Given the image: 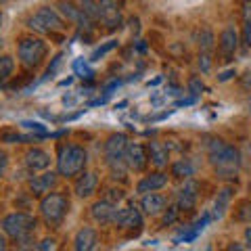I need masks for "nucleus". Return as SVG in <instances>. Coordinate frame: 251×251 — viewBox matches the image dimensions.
I'll return each instance as SVG.
<instances>
[{
  "label": "nucleus",
  "mask_w": 251,
  "mask_h": 251,
  "mask_svg": "<svg viewBox=\"0 0 251 251\" xmlns=\"http://www.w3.org/2000/svg\"><path fill=\"white\" fill-rule=\"evenodd\" d=\"M88 166V151L80 145H61L57 153V172L63 178L80 176Z\"/></svg>",
  "instance_id": "obj_2"
},
{
  "label": "nucleus",
  "mask_w": 251,
  "mask_h": 251,
  "mask_svg": "<svg viewBox=\"0 0 251 251\" xmlns=\"http://www.w3.org/2000/svg\"><path fill=\"white\" fill-rule=\"evenodd\" d=\"M214 42H216V38H214V31H211L209 27L199 29L197 44H199V50L201 52H211V50H214Z\"/></svg>",
  "instance_id": "obj_24"
},
{
  "label": "nucleus",
  "mask_w": 251,
  "mask_h": 251,
  "mask_svg": "<svg viewBox=\"0 0 251 251\" xmlns=\"http://www.w3.org/2000/svg\"><path fill=\"white\" fill-rule=\"evenodd\" d=\"M90 216H92L94 222L100 224V226L113 224L115 216H117V205L111 201H107V199H100L90 207Z\"/></svg>",
  "instance_id": "obj_14"
},
{
  "label": "nucleus",
  "mask_w": 251,
  "mask_h": 251,
  "mask_svg": "<svg viewBox=\"0 0 251 251\" xmlns=\"http://www.w3.org/2000/svg\"><path fill=\"white\" fill-rule=\"evenodd\" d=\"M0 140L6 145H17V143H25V140H31V136H21L17 130H11V128H6L0 132Z\"/></svg>",
  "instance_id": "obj_28"
},
{
  "label": "nucleus",
  "mask_w": 251,
  "mask_h": 251,
  "mask_svg": "<svg viewBox=\"0 0 251 251\" xmlns=\"http://www.w3.org/2000/svg\"><path fill=\"white\" fill-rule=\"evenodd\" d=\"M234 220L243 224H251V201L245 199L241 201L237 207H234Z\"/></svg>",
  "instance_id": "obj_27"
},
{
  "label": "nucleus",
  "mask_w": 251,
  "mask_h": 251,
  "mask_svg": "<svg viewBox=\"0 0 251 251\" xmlns=\"http://www.w3.org/2000/svg\"><path fill=\"white\" fill-rule=\"evenodd\" d=\"M249 111H251V99H249Z\"/></svg>",
  "instance_id": "obj_44"
},
{
  "label": "nucleus",
  "mask_w": 251,
  "mask_h": 251,
  "mask_svg": "<svg viewBox=\"0 0 251 251\" xmlns=\"http://www.w3.org/2000/svg\"><path fill=\"white\" fill-rule=\"evenodd\" d=\"M218 49H220V54L224 57V61H230L234 57V52L239 49V34L232 25L222 29V34L218 38Z\"/></svg>",
  "instance_id": "obj_15"
},
{
  "label": "nucleus",
  "mask_w": 251,
  "mask_h": 251,
  "mask_svg": "<svg viewBox=\"0 0 251 251\" xmlns=\"http://www.w3.org/2000/svg\"><path fill=\"white\" fill-rule=\"evenodd\" d=\"M0 2H6V0H0Z\"/></svg>",
  "instance_id": "obj_45"
},
{
  "label": "nucleus",
  "mask_w": 251,
  "mask_h": 251,
  "mask_svg": "<svg viewBox=\"0 0 251 251\" xmlns=\"http://www.w3.org/2000/svg\"><path fill=\"white\" fill-rule=\"evenodd\" d=\"M0 226H2V232L9 239L21 241V239H27V237H31V234L36 232L38 220L31 214H25V211H13V214L2 218Z\"/></svg>",
  "instance_id": "obj_6"
},
{
  "label": "nucleus",
  "mask_w": 251,
  "mask_h": 251,
  "mask_svg": "<svg viewBox=\"0 0 251 251\" xmlns=\"http://www.w3.org/2000/svg\"><path fill=\"white\" fill-rule=\"evenodd\" d=\"M97 243H99V234L94 228H90V226H84V228H80L75 232V237H74V247L77 251H90L97 247Z\"/></svg>",
  "instance_id": "obj_20"
},
{
  "label": "nucleus",
  "mask_w": 251,
  "mask_h": 251,
  "mask_svg": "<svg viewBox=\"0 0 251 251\" xmlns=\"http://www.w3.org/2000/svg\"><path fill=\"white\" fill-rule=\"evenodd\" d=\"M197 199H199V184L195 182L193 178H186L184 184L178 188L176 193V205L180 211H191L197 205Z\"/></svg>",
  "instance_id": "obj_11"
},
{
  "label": "nucleus",
  "mask_w": 251,
  "mask_h": 251,
  "mask_svg": "<svg viewBox=\"0 0 251 251\" xmlns=\"http://www.w3.org/2000/svg\"><path fill=\"white\" fill-rule=\"evenodd\" d=\"M147 149H149V161H151L157 170H163V168L168 166V161H170V151H168L166 145L153 140V143H149Z\"/></svg>",
  "instance_id": "obj_22"
},
{
  "label": "nucleus",
  "mask_w": 251,
  "mask_h": 251,
  "mask_svg": "<svg viewBox=\"0 0 251 251\" xmlns=\"http://www.w3.org/2000/svg\"><path fill=\"white\" fill-rule=\"evenodd\" d=\"M195 174V166L191 159H178L172 163V176H176L180 180H186Z\"/></svg>",
  "instance_id": "obj_23"
},
{
  "label": "nucleus",
  "mask_w": 251,
  "mask_h": 251,
  "mask_svg": "<svg viewBox=\"0 0 251 251\" xmlns=\"http://www.w3.org/2000/svg\"><path fill=\"white\" fill-rule=\"evenodd\" d=\"M0 27H2V13H0Z\"/></svg>",
  "instance_id": "obj_42"
},
{
  "label": "nucleus",
  "mask_w": 251,
  "mask_h": 251,
  "mask_svg": "<svg viewBox=\"0 0 251 251\" xmlns=\"http://www.w3.org/2000/svg\"><path fill=\"white\" fill-rule=\"evenodd\" d=\"M207 157L218 178H224V180L237 178L239 168H241V153L232 145L224 143L222 138H209Z\"/></svg>",
  "instance_id": "obj_1"
},
{
  "label": "nucleus",
  "mask_w": 251,
  "mask_h": 251,
  "mask_svg": "<svg viewBox=\"0 0 251 251\" xmlns=\"http://www.w3.org/2000/svg\"><path fill=\"white\" fill-rule=\"evenodd\" d=\"M117 228L122 230H132L138 232L143 228V209H138L136 205H126V207H117V216L113 222Z\"/></svg>",
  "instance_id": "obj_8"
},
{
  "label": "nucleus",
  "mask_w": 251,
  "mask_h": 251,
  "mask_svg": "<svg viewBox=\"0 0 251 251\" xmlns=\"http://www.w3.org/2000/svg\"><path fill=\"white\" fill-rule=\"evenodd\" d=\"M243 44L251 46V0L243 6Z\"/></svg>",
  "instance_id": "obj_25"
},
{
  "label": "nucleus",
  "mask_w": 251,
  "mask_h": 251,
  "mask_svg": "<svg viewBox=\"0 0 251 251\" xmlns=\"http://www.w3.org/2000/svg\"><path fill=\"white\" fill-rule=\"evenodd\" d=\"M36 249H40V251H49V249H57V241L54 239H42L40 243L36 245Z\"/></svg>",
  "instance_id": "obj_37"
},
{
  "label": "nucleus",
  "mask_w": 251,
  "mask_h": 251,
  "mask_svg": "<svg viewBox=\"0 0 251 251\" xmlns=\"http://www.w3.org/2000/svg\"><path fill=\"white\" fill-rule=\"evenodd\" d=\"M178 216H180V209H178V205H172V207L166 211V216H163V226L174 224L176 220H178Z\"/></svg>",
  "instance_id": "obj_33"
},
{
  "label": "nucleus",
  "mask_w": 251,
  "mask_h": 251,
  "mask_svg": "<svg viewBox=\"0 0 251 251\" xmlns=\"http://www.w3.org/2000/svg\"><path fill=\"white\" fill-rule=\"evenodd\" d=\"M6 245H9V241H6V234H4V232H0V251H4Z\"/></svg>",
  "instance_id": "obj_39"
},
{
  "label": "nucleus",
  "mask_w": 251,
  "mask_h": 251,
  "mask_svg": "<svg viewBox=\"0 0 251 251\" xmlns=\"http://www.w3.org/2000/svg\"><path fill=\"white\" fill-rule=\"evenodd\" d=\"M27 27L38 31V34H61V31H65V19H63V15L52 9V6H42V9H38L31 17L27 19Z\"/></svg>",
  "instance_id": "obj_7"
},
{
  "label": "nucleus",
  "mask_w": 251,
  "mask_h": 251,
  "mask_svg": "<svg viewBox=\"0 0 251 251\" xmlns=\"http://www.w3.org/2000/svg\"><path fill=\"white\" fill-rule=\"evenodd\" d=\"M128 136L117 132V134H111L105 140V147H103V153H105V163L111 170L113 178H124L126 170V147H128Z\"/></svg>",
  "instance_id": "obj_3"
},
{
  "label": "nucleus",
  "mask_w": 251,
  "mask_h": 251,
  "mask_svg": "<svg viewBox=\"0 0 251 251\" xmlns=\"http://www.w3.org/2000/svg\"><path fill=\"white\" fill-rule=\"evenodd\" d=\"M49 54V46L42 38H36V36H23L19 44H17V57L19 63L25 69H36L42 65V61L46 59Z\"/></svg>",
  "instance_id": "obj_5"
},
{
  "label": "nucleus",
  "mask_w": 251,
  "mask_h": 251,
  "mask_svg": "<svg viewBox=\"0 0 251 251\" xmlns=\"http://www.w3.org/2000/svg\"><path fill=\"white\" fill-rule=\"evenodd\" d=\"M199 67H201L203 74H207L209 69H211V57H209V52H199Z\"/></svg>",
  "instance_id": "obj_35"
},
{
  "label": "nucleus",
  "mask_w": 251,
  "mask_h": 251,
  "mask_svg": "<svg viewBox=\"0 0 251 251\" xmlns=\"http://www.w3.org/2000/svg\"><path fill=\"white\" fill-rule=\"evenodd\" d=\"M166 203H168V199L163 197V195H159V193H147V195H143V199H140V209H143V214L145 216H159L163 209H166Z\"/></svg>",
  "instance_id": "obj_19"
},
{
  "label": "nucleus",
  "mask_w": 251,
  "mask_h": 251,
  "mask_svg": "<svg viewBox=\"0 0 251 251\" xmlns=\"http://www.w3.org/2000/svg\"><path fill=\"white\" fill-rule=\"evenodd\" d=\"M97 188H99V176L94 174V172H82L80 178L75 180V186H74V191L75 195L80 199H88L92 197L94 193H97Z\"/></svg>",
  "instance_id": "obj_18"
},
{
  "label": "nucleus",
  "mask_w": 251,
  "mask_h": 251,
  "mask_svg": "<svg viewBox=\"0 0 251 251\" xmlns=\"http://www.w3.org/2000/svg\"><path fill=\"white\" fill-rule=\"evenodd\" d=\"M99 21L109 29L115 31L122 25V9L117 0H99Z\"/></svg>",
  "instance_id": "obj_9"
},
{
  "label": "nucleus",
  "mask_w": 251,
  "mask_h": 251,
  "mask_svg": "<svg viewBox=\"0 0 251 251\" xmlns=\"http://www.w3.org/2000/svg\"><path fill=\"white\" fill-rule=\"evenodd\" d=\"M59 13L65 17L67 21H72L74 25H77V27H86V29H90L92 27V19L86 15L80 6L77 4H74V2H69V0H61L59 2Z\"/></svg>",
  "instance_id": "obj_13"
},
{
  "label": "nucleus",
  "mask_w": 251,
  "mask_h": 251,
  "mask_svg": "<svg viewBox=\"0 0 251 251\" xmlns=\"http://www.w3.org/2000/svg\"><path fill=\"white\" fill-rule=\"evenodd\" d=\"M191 90H193V94H199L203 90V84H199L197 77H193V80H191Z\"/></svg>",
  "instance_id": "obj_38"
},
{
  "label": "nucleus",
  "mask_w": 251,
  "mask_h": 251,
  "mask_svg": "<svg viewBox=\"0 0 251 251\" xmlns=\"http://www.w3.org/2000/svg\"><path fill=\"white\" fill-rule=\"evenodd\" d=\"M15 72V59L11 54H0V84L6 82Z\"/></svg>",
  "instance_id": "obj_26"
},
{
  "label": "nucleus",
  "mask_w": 251,
  "mask_h": 251,
  "mask_svg": "<svg viewBox=\"0 0 251 251\" xmlns=\"http://www.w3.org/2000/svg\"><path fill=\"white\" fill-rule=\"evenodd\" d=\"M232 75H234V69H230V72H224L222 75H220V82H226V80H230Z\"/></svg>",
  "instance_id": "obj_40"
},
{
  "label": "nucleus",
  "mask_w": 251,
  "mask_h": 251,
  "mask_svg": "<svg viewBox=\"0 0 251 251\" xmlns=\"http://www.w3.org/2000/svg\"><path fill=\"white\" fill-rule=\"evenodd\" d=\"M147 163H149V149L143 143H128L126 147V166H128L130 172H140L147 170Z\"/></svg>",
  "instance_id": "obj_10"
},
{
  "label": "nucleus",
  "mask_w": 251,
  "mask_h": 251,
  "mask_svg": "<svg viewBox=\"0 0 251 251\" xmlns=\"http://www.w3.org/2000/svg\"><path fill=\"white\" fill-rule=\"evenodd\" d=\"M57 178H59V172H38L29 178V191L34 197H44L49 195L54 186H57Z\"/></svg>",
  "instance_id": "obj_12"
},
{
  "label": "nucleus",
  "mask_w": 251,
  "mask_h": 251,
  "mask_svg": "<svg viewBox=\"0 0 251 251\" xmlns=\"http://www.w3.org/2000/svg\"><path fill=\"white\" fill-rule=\"evenodd\" d=\"M74 72L80 75V77H84V80H92V75H94L92 67H90L86 61H82V59H77V61L74 63Z\"/></svg>",
  "instance_id": "obj_30"
},
{
  "label": "nucleus",
  "mask_w": 251,
  "mask_h": 251,
  "mask_svg": "<svg viewBox=\"0 0 251 251\" xmlns=\"http://www.w3.org/2000/svg\"><path fill=\"white\" fill-rule=\"evenodd\" d=\"M23 161H25V168L31 172V174H38V172L49 170V166H50V153H46L44 149L34 147V149H29V151L25 153Z\"/></svg>",
  "instance_id": "obj_17"
},
{
  "label": "nucleus",
  "mask_w": 251,
  "mask_h": 251,
  "mask_svg": "<svg viewBox=\"0 0 251 251\" xmlns=\"http://www.w3.org/2000/svg\"><path fill=\"white\" fill-rule=\"evenodd\" d=\"M21 126H23V128H25V130L36 132L38 136H46V128H44L42 124H38V122H23Z\"/></svg>",
  "instance_id": "obj_34"
},
{
  "label": "nucleus",
  "mask_w": 251,
  "mask_h": 251,
  "mask_svg": "<svg viewBox=\"0 0 251 251\" xmlns=\"http://www.w3.org/2000/svg\"><path fill=\"white\" fill-rule=\"evenodd\" d=\"M77 6H80L92 21H99V4L94 2V0H77Z\"/></svg>",
  "instance_id": "obj_29"
},
{
  "label": "nucleus",
  "mask_w": 251,
  "mask_h": 251,
  "mask_svg": "<svg viewBox=\"0 0 251 251\" xmlns=\"http://www.w3.org/2000/svg\"><path fill=\"white\" fill-rule=\"evenodd\" d=\"M232 186H224L222 191L218 193V197L214 201V207H211V220H222L224 214L228 211L230 207V201H232Z\"/></svg>",
  "instance_id": "obj_21"
},
{
  "label": "nucleus",
  "mask_w": 251,
  "mask_h": 251,
  "mask_svg": "<svg viewBox=\"0 0 251 251\" xmlns=\"http://www.w3.org/2000/svg\"><path fill=\"white\" fill-rule=\"evenodd\" d=\"M6 170H9V153L0 149V178L6 174Z\"/></svg>",
  "instance_id": "obj_36"
},
{
  "label": "nucleus",
  "mask_w": 251,
  "mask_h": 251,
  "mask_svg": "<svg viewBox=\"0 0 251 251\" xmlns=\"http://www.w3.org/2000/svg\"><path fill=\"white\" fill-rule=\"evenodd\" d=\"M113 49H117V40H109V42H105L103 46H99V49L90 54V61H100L107 52H111Z\"/></svg>",
  "instance_id": "obj_31"
},
{
  "label": "nucleus",
  "mask_w": 251,
  "mask_h": 251,
  "mask_svg": "<svg viewBox=\"0 0 251 251\" xmlns=\"http://www.w3.org/2000/svg\"><path fill=\"white\" fill-rule=\"evenodd\" d=\"M69 207H72V203H69V197L65 193H49L40 197V216L42 220L49 226H61L63 220L67 218L69 214Z\"/></svg>",
  "instance_id": "obj_4"
},
{
  "label": "nucleus",
  "mask_w": 251,
  "mask_h": 251,
  "mask_svg": "<svg viewBox=\"0 0 251 251\" xmlns=\"http://www.w3.org/2000/svg\"><path fill=\"white\" fill-rule=\"evenodd\" d=\"M124 197H126V193H124V188H109L107 191V195H105V199L107 201H111V203H120V201H124Z\"/></svg>",
  "instance_id": "obj_32"
},
{
  "label": "nucleus",
  "mask_w": 251,
  "mask_h": 251,
  "mask_svg": "<svg viewBox=\"0 0 251 251\" xmlns=\"http://www.w3.org/2000/svg\"><path fill=\"white\" fill-rule=\"evenodd\" d=\"M168 184V174L161 170L157 172H151V174H147L138 180L136 184V193L138 195H147V193H155V191H161L163 186Z\"/></svg>",
  "instance_id": "obj_16"
},
{
  "label": "nucleus",
  "mask_w": 251,
  "mask_h": 251,
  "mask_svg": "<svg viewBox=\"0 0 251 251\" xmlns=\"http://www.w3.org/2000/svg\"><path fill=\"white\" fill-rule=\"evenodd\" d=\"M0 49H2V38H0Z\"/></svg>",
  "instance_id": "obj_43"
},
{
  "label": "nucleus",
  "mask_w": 251,
  "mask_h": 251,
  "mask_svg": "<svg viewBox=\"0 0 251 251\" xmlns=\"http://www.w3.org/2000/svg\"><path fill=\"white\" fill-rule=\"evenodd\" d=\"M245 243H247V247L251 249V226L245 228Z\"/></svg>",
  "instance_id": "obj_41"
}]
</instances>
